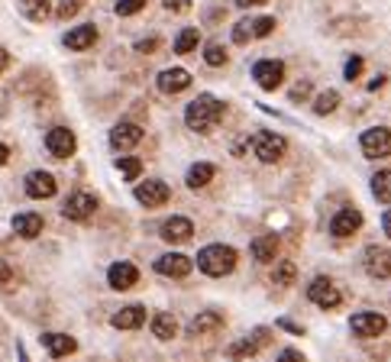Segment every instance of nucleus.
<instances>
[{
	"label": "nucleus",
	"instance_id": "nucleus-5",
	"mask_svg": "<svg viewBox=\"0 0 391 362\" xmlns=\"http://www.w3.org/2000/svg\"><path fill=\"white\" fill-rule=\"evenodd\" d=\"M94 210H98V197L88 195V191H75V195H68V201L62 204V217L65 220H88V217H94Z\"/></svg>",
	"mask_w": 391,
	"mask_h": 362
},
{
	"label": "nucleus",
	"instance_id": "nucleus-36",
	"mask_svg": "<svg viewBox=\"0 0 391 362\" xmlns=\"http://www.w3.org/2000/svg\"><path fill=\"white\" fill-rule=\"evenodd\" d=\"M272 29H275V20H272V16H259V20H252V33H256L259 39L272 36Z\"/></svg>",
	"mask_w": 391,
	"mask_h": 362
},
{
	"label": "nucleus",
	"instance_id": "nucleus-23",
	"mask_svg": "<svg viewBox=\"0 0 391 362\" xmlns=\"http://www.w3.org/2000/svg\"><path fill=\"white\" fill-rule=\"evenodd\" d=\"M42 346L49 349L56 359H62V356H71L78 349L75 336H65V333H42Z\"/></svg>",
	"mask_w": 391,
	"mask_h": 362
},
{
	"label": "nucleus",
	"instance_id": "nucleus-50",
	"mask_svg": "<svg viewBox=\"0 0 391 362\" xmlns=\"http://www.w3.org/2000/svg\"><path fill=\"white\" fill-rule=\"evenodd\" d=\"M385 84V75H378V78H372V84H369V90H378Z\"/></svg>",
	"mask_w": 391,
	"mask_h": 362
},
{
	"label": "nucleus",
	"instance_id": "nucleus-34",
	"mask_svg": "<svg viewBox=\"0 0 391 362\" xmlns=\"http://www.w3.org/2000/svg\"><path fill=\"white\" fill-rule=\"evenodd\" d=\"M204 62H207L210 68H220V65H226V49L220 46V42H210L207 49H204Z\"/></svg>",
	"mask_w": 391,
	"mask_h": 362
},
{
	"label": "nucleus",
	"instance_id": "nucleus-31",
	"mask_svg": "<svg viewBox=\"0 0 391 362\" xmlns=\"http://www.w3.org/2000/svg\"><path fill=\"white\" fill-rule=\"evenodd\" d=\"M197 42H201V33H197L194 26L182 29V33H178V39H175V52H178V56H188V52L197 49Z\"/></svg>",
	"mask_w": 391,
	"mask_h": 362
},
{
	"label": "nucleus",
	"instance_id": "nucleus-15",
	"mask_svg": "<svg viewBox=\"0 0 391 362\" xmlns=\"http://www.w3.org/2000/svg\"><path fill=\"white\" fill-rule=\"evenodd\" d=\"M107 281H110L113 291H130V288L140 281V269L133 262H113L107 269Z\"/></svg>",
	"mask_w": 391,
	"mask_h": 362
},
{
	"label": "nucleus",
	"instance_id": "nucleus-8",
	"mask_svg": "<svg viewBox=\"0 0 391 362\" xmlns=\"http://www.w3.org/2000/svg\"><path fill=\"white\" fill-rule=\"evenodd\" d=\"M308 298L314 301L317 307H323V311H333V307L343 301V294H340V288H336L333 281L320 275V279H314V281L308 285Z\"/></svg>",
	"mask_w": 391,
	"mask_h": 362
},
{
	"label": "nucleus",
	"instance_id": "nucleus-7",
	"mask_svg": "<svg viewBox=\"0 0 391 362\" xmlns=\"http://www.w3.org/2000/svg\"><path fill=\"white\" fill-rule=\"evenodd\" d=\"M350 330L359 336V340H372V336H382L385 330H388V321L375 311H363L350 321Z\"/></svg>",
	"mask_w": 391,
	"mask_h": 362
},
{
	"label": "nucleus",
	"instance_id": "nucleus-18",
	"mask_svg": "<svg viewBox=\"0 0 391 362\" xmlns=\"http://www.w3.org/2000/svg\"><path fill=\"white\" fill-rule=\"evenodd\" d=\"M140 143H142V126H136V123H117L110 130V146L120 149V152L140 146Z\"/></svg>",
	"mask_w": 391,
	"mask_h": 362
},
{
	"label": "nucleus",
	"instance_id": "nucleus-4",
	"mask_svg": "<svg viewBox=\"0 0 391 362\" xmlns=\"http://www.w3.org/2000/svg\"><path fill=\"white\" fill-rule=\"evenodd\" d=\"M359 146H363L365 159H385V155H391V130L388 126H372L359 136Z\"/></svg>",
	"mask_w": 391,
	"mask_h": 362
},
{
	"label": "nucleus",
	"instance_id": "nucleus-27",
	"mask_svg": "<svg viewBox=\"0 0 391 362\" xmlns=\"http://www.w3.org/2000/svg\"><path fill=\"white\" fill-rule=\"evenodd\" d=\"M149 327H152V336H155V340H172V336L178 333V321L172 317V314H165V311L155 314Z\"/></svg>",
	"mask_w": 391,
	"mask_h": 362
},
{
	"label": "nucleus",
	"instance_id": "nucleus-16",
	"mask_svg": "<svg viewBox=\"0 0 391 362\" xmlns=\"http://www.w3.org/2000/svg\"><path fill=\"white\" fill-rule=\"evenodd\" d=\"M363 227V214H359L356 207H343L340 214L330 220V233H333L336 239H346V237H353V233Z\"/></svg>",
	"mask_w": 391,
	"mask_h": 362
},
{
	"label": "nucleus",
	"instance_id": "nucleus-45",
	"mask_svg": "<svg viewBox=\"0 0 391 362\" xmlns=\"http://www.w3.org/2000/svg\"><path fill=\"white\" fill-rule=\"evenodd\" d=\"M278 327L288 330V333H294V336H304V330H301L298 324H291V321H278Z\"/></svg>",
	"mask_w": 391,
	"mask_h": 362
},
{
	"label": "nucleus",
	"instance_id": "nucleus-49",
	"mask_svg": "<svg viewBox=\"0 0 391 362\" xmlns=\"http://www.w3.org/2000/svg\"><path fill=\"white\" fill-rule=\"evenodd\" d=\"M259 4H266V0H236V7H259Z\"/></svg>",
	"mask_w": 391,
	"mask_h": 362
},
{
	"label": "nucleus",
	"instance_id": "nucleus-30",
	"mask_svg": "<svg viewBox=\"0 0 391 362\" xmlns=\"http://www.w3.org/2000/svg\"><path fill=\"white\" fill-rule=\"evenodd\" d=\"M372 195H375L378 204H391V172L388 168L372 175Z\"/></svg>",
	"mask_w": 391,
	"mask_h": 362
},
{
	"label": "nucleus",
	"instance_id": "nucleus-32",
	"mask_svg": "<svg viewBox=\"0 0 391 362\" xmlns=\"http://www.w3.org/2000/svg\"><path fill=\"white\" fill-rule=\"evenodd\" d=\"M336 107H340V94H336V90H323L320 98L314 100V113H320V117H327V113H333Z\"/></svg>",
	"mask_w": 391,
	"mask_h": 362
},
{
	"label": "nucleus",
	"instance_id": "nucleus-19",
	"mask_svg": "<svg viewBox=\"0 0 391 362\" xmlns=\"http://www.w3.org/2000/svg\"><path fill=\"white\" fill-rule=\"evenodd\" d=\"M226 327V317L220 311H204L197 314L194 321H191V336H210V333H220Z\"/></svg>",
	"mask_w": 391,
	"mask_h": 362
},
{
	"label": "nucleus",
	"instance_id": "nucleus-40",
	"mask_svg": "<svg viewBox=\"0 0 391 362\" xmlns=\"http://www.w3.org/2000/svg\"><path fill=\"white\" fill-rule=\"evenodd\" d=\"M10 285H14V265L0 256V288H10Z\"/></svg>",
	"mask_w": 391,
	"mask_h": 362
},
{
	"label": "nucleus",
	"instance_id": "nucleus-10",
	"mask_svg": "<svg viewBox=\"0 0 391 362\" xmlns=\"http://www.w3.org/2000/svg\"><path fill=\"white\" fill-rule=\"evenodd\" d=\"M191 269H194V259L182 256V252H165L155 259V272L165 279H184V275H191Z\"/></svg>",
	"mask_w": 391,
	"mask_h": 362
},
{
	"label": "nucleus",
	"instance_id": "nucleus-39",
	"mask_svg": "<svg viewBox=\"0 0 391 362\" xmlns=\"http://www.w3.org/2000/svg\"><path fill=\"white\" fill-rule=\"evenodd\" d=\"M343 75H346V81H356V78L363 75V58L353 56L350 62H346V68H343Z\"/></svg>",
	"mask_w": 391,
	"mask_h": 362
},
{
	"label": "nucleus",
	"instance_id": "nucleus-13",
	"mask_svg": "<svg viewBox=\"0 0 391 362\" xmlns=\"http://www.w3.org/2000/svg\"><path fill=\"white\" fill-rule=\"evenodd\" d=\"M23 188H26L29 197L42 201V197H56L58 181H56V175H49V172H29L26 181H23Z\"/></svg>",
	"mask_w": 391,
	"mask_h": 362
},
{
	"label": "nucleus",
	"instance_id": "nucleus-1",
	"mask_svg": "<svg viewBox=\"0 0 391 362\" xmlns=\"http://www.w3.org/2000/svg\"><path fill=\"white\" fill-rule=\"evenodd\" d=\"M220 120H224V104L214 94H197L184 110V123L194 133H214L220 126Z\"/></svg>",
	"mask_w": 391,
	"mask_h": 362
},
{
	"label": "nucleus",
	"instance_id": "nucleus-21",
	"mask_svg": "<svg viewBox=\"0 0 391 362\" xmlns=\"http://www.w3.org/2000/svg\"><path fill=\"white\" fill-rule=\"evenodd\" d=\"M191 88V75L184 68H165L159 75V90L162 94H182Z\"/></svg>",
	"mask_w": 391,
	"mask_h": 362
},
{
	"label": "nucleus",
	"instance_id": "nucleus-37",
	"mask_svg": "<svg viewBox=\"0 0 391 362\" xmlns=\"http://www.w3.org/2000/svg\"><path fill=\"white\" fill-rule=\"evenodd\" d=\"M78 10H81V0H58L56 16H58V20H68V16H75Z\"/></svg>",
	"mask_w": 391,
	"mask_h": 362
},
{
	"label": "nucleus",
	"instance_id": "nucleus-20",
	"mask_svg": "<svg viewBox=\"0 0 391 362\" xmlns=\"http://www.w3.org/2000/svg\"><path fill=\"white\" fill-rule=\"evenodd\" d=\"M94 42H98V26L94 23H84V26H75L65 33V46L75 52H84V49H91Z\"/></svg>",
	"mask_w": 391,
	"mask_h": 362
},
{
	"label": "nucleus",
	"instance_id": "nucleus-35",
	"mask_svg": "<svg viewBox=\"0 0 391 362\" xmlns=\"http://www.w3.org/2000/svg\"><path fill=\"white\" fill-rule=\"evenodd\" d=\"M146 7V0H117V16H133V14H140V10Z\"/></svg>",
	"mask_w": 391,
	"mask_h": 362
},
{
	"label": "nucleus",
	"instance_id": "nucleus-9",
	"mask_svg": "<svg viewBox=\"0 0 391 362\" xmlns=\"http://www.w3.org/2000/svg\"><path fill=\"white\" fill-rule=\"evenodd\" d=\"M133 195H136V201H140L142 207H162V204L172 197V188L159 178H149V181H142V185H136Z\"/></svg>",
	"mask_w": 391,
	"mask_h": 362
},
{
	"label": "nucleus",
	"instance_id": "nucleus-33",
	"mask_svg": "<svg viewBox=\"0 0 391 362\" xmlns=\"http://www.w3.org/2000/svg\"><path fill=\"white\" fill-rule=\"evenodd\" d=\"M117 168H120V175H123L126 181H136V178H140V172H142V162L133 159V155H120Z\"/></svg>",
	"mask_w": 391,
	"mask_h": 362
},
{
	"label": "nucleus",
	"instance_id": "nucleus-2",
	"mask_svg": "<svg viewBox=\"0 0 391 362\" xmlns=\"http://www.w3.org/2000/svg\"><path fill=\"white\" fill-rule=\"evenodd\" d=\"M197 269L210 279H224L236 269V249L233 246H224V243H214V246H204L197 252Z\"/></svg>",
	"mask_w": 391,
	"mask_h": 362
},
{
	"label": "nucleus",
	"instance_id": "nucleus-6",
	"mask_svg": "<svg viewBox=\"0 0 391 362\" xmlns=\"http://www.w3.org/2000/svg\"><path fill=\"white\" fill-rule=\"evenodd\" d=\"M252 78L262 90H275L281 81H285V65L278 58H262V62L252 65Z\"/></svg>",
	"mask_w": 391,
	"mask_h": 362
},
{
	"label": "nucleus",
	"instance_id": "nucleus-25",
	"mask_svg": "<svg viewBox=\"0 0 391 362\" xmlns=\"http://www.w3.org/2000/svg\"><path fill=\"white\" fill-rule=\"evenodd\" d=\"M14 233H20L23 239H36L42 233V217L39 214H16L14 217Z\"/></svg>",
	"mask_w": 391,
	"mask_h": 362
},
{
	"label": "nucleus",
	"instance_id": "nucleus-12",
	"mask_svg": "<svg viewBox=\"0 0 391 362\" xmlns=\"http://www.w3.org/2000/svg\"><path fill=\"white\" fill-rule=\"evenodd\" d=\"M46 149H49L56 159H68V155H75V149H78L75 133L65 130V126H56V130H49V133H46Z\"/></svg>",
	"mask_w": 391,
	"mask_h": 362
},
{
	"label": "nucleus",
	"instance_id": "nucleus-29",
	"mask_svg": "<svg viewBox=\"0 0 391 362\" xmlns=\"http://www.w3.org/2000/svg\"><path fill=\"white\" fill-rule=\"evenodd\" d=\"M49 7H52V0H20V14L33 23L46 20V16H49Z\"/></svg>",
	"mask_w": 391,
	"mask_h": 362
},
{
	"label": "nucleus",
	"instance_id": "nucleus-3",
	"mask_svg": "<svg viewBox=\"0 0 391 362\" xmlns=\"http://www.w3.org/2000/svg\"><path fill=\"white\" fill-rule=\"evenodd\" d=\"M252 149H256V159L266 162V165H275V162H281V155L288 152V143L285 136H278V133H256V140H252Z\"/></svg>",
	"mask_w": 391,
	"mask_h": 362
},
{
	"label": "nucleus",
	"instance_id": "nucleus-14",
	"mask_svg": "<svg viewBox=\"0 0 391 362\" xmlns=\"http://www.w3.org/2000/svg\"><path fill=\"white\" fill-rule=\"evenodd\" d=\"M363 265L372 279H391V249H385V246H369Z\"/></svg>",
	"mask_w": 391,
	"mask_h": 362
},
{
	"label": "nucleus",
	"instance_id": "nucleus-24",
	"mask_svg": "<svg viewBox=\"0 0 391 362\" xmlns=\"http://www.w3.org/2000/svg\"><path fill=\"white\" fill-rule=\"evenodd\" d=\"M275 256H278V237H256L252 239V259L262 265L275 262Z\"/></svg>",
	"mask_w": 391,
	"mask_h": 362
},
{
	"label": "nucleus",
	"instance_id": "nucleus-38",
	"mask_svg": "<svg viewBox=\"0 0 391 362\" xmlns=\"http://www.w3.org/2000/svg\"><path fill=\"white\" fill-rule=\"evenodd\" d=\"M249 36H256V33H252V23L249 20H243V23H236V26H233V42H239V46H243V42H249Z\"/></svg>",
	"mask_w": 391,
	"mask_h": 362
},
{
	"label": "nucleus",
	"instance_id": "nucleus-44",
	"mask_svg": "<svg viewBox=\"0 0 391 362\" xmlns=\"http://www.w3.org/2000/svg\"><path fill=\"white\" fill-rule=\"evenodd\" d=\"M162 4H165V10H175V14H182V10L191 7L188 0H162Z\"/></svg>",
	"mask_w": 391,
	"mask_h": 362
},
{
	"label": "nucleus",
	"instance_id": "nucleus-26",
	"mask_svg": "<svg viewBox=\"0 0 391 362\" xmlns=\"http://www.w3.org/2000/svg\"><path fill=\"white\" fill-rule=\"evenodd\" d=\"M214 175H217V168L210 165V162H194V165L188 168V188L191 191H197V188H207L210 181H214Z\"/></svg>",
	"mask_w": 391,
	"mask_h": 362
},
{
	"label": "nucleus",
	"instance_id": "nucleus-46",
	"mask_svg": "<svg viewBox=\"0 0 391 362\" xmlns=\"http://www.w3.org/2000/svg\"><path fill=\"white\" fill-rule=\"evenodd\" d=\"M382 227H385V233H388V239H391V207L385 210V217H382Z\"/></svg>",
	"mask_w": 391,
	"mask_h": 362
},
{
	"label": "nucleus",
	"instance_id": "nucleus-41",
	"mask_svg": "<svg viewBox=\"0 0 391 362\" xmlns=\"http://www.w3.org/2000/svg\"><path fill=\"white\" fill-rule=\"evenodd\" d=\"M155 49H159V39H155V36H149V39H140V42H136V52H142V56H152Z\"/></svg>",
	"mask_w": 391,
	"mask_h": 362
},
{
	"label": "nucleus",
	"instance_id": "nucleus-28",
	"mask_svg": "<svg viewBox=\"0 0 391 362\" xmlns=\"http://www.w3.org/2000/svg\"><path fill=\"white\" fill-rule=\"evenodd\" d=\"M294 281H298V265H294L291 259H281V262L272 269V285H278V288H291Z\"/></svg>",
	"mask_w": 391,
	"mask_h": 362
},
{
	"label": "nucleus",
	"instance_id": "nucleus-11",
	"mask_svg": "<svg viewBox=\"0 0 391 362\" xmlns=\"http://www.w3.org/2000/svg\"><path fill=\"white\" fill-rule=\"evenodd\" d=\"M269 343H272V330H269V327H256L243 343H233L230 356H233V359H249V356H256L259 349H266Z\"/></svg>",
	"mask_w": 391,
	"mask_h": 362
},
{
	"label": "nucleus",
	"instance_id": "nucleus-48",
	"mask_svg": "<svg viewBox=\"0 0 391 362\" xmlns=\"http://www.w3.org/2000/svg\"><path fill=\"white\" fill-rule=\"evenodd\" d=\"M10 65V52L7 49H0V75H4V68Z\"/></svg>",
	"mask_w": 391,
	"mask_h": 362
},
{
	"label": "nucleus",
	"instance_id": "nucleus-43",
	"mask_svg": "<svg viewBox=\"0 0 391 362\" xmlns=\"http://www.w3.org/2000/svg\"><path fill=\"white\" fill-rule=\"evenodd\" d=\"M278 362H304V356H301L298 349H281Z\"/></svg>",
	"mask_w": 391,
	"mask_h": 362
},
{
	"label": "nucleus",
	"instance_id": "nucleus-17",
	"mask_svg": "<svg viewBox=\"0 0 391 362\" xmlns=\"http://www.w3.org/2000/svg\"><path fill=\"white\" fill-rule=\"evenodd\" d=\"M159 237L165 239V243H188V239L194 237V223H191L188 217H168V220L162 223Z\"/></svg>",
	"mask_w": 391,
	"mask_h": 362
},
{
	"label": "nucleus",
	"instance_id": "nucleus-42",
	"mask_svg": "<svg viewBox=\"0 0 391 362\" xmlns=\"http://www.w3.org/2000/svg\"><path fill=\"white\" fill-rule=\"evenodd\" d=\"M308 94H311V84L308 81H301L298 88H291V100L298 104V100H308Z\"/></svg>",
	"mask_w": 391,
	"mask_h": 362
},
{
	"label": "nucleus",
	"instance_id": "nucleus-47",
	"mask_svg": "<svg viewBox=\"0 0 391 362\" xmlns=\"http://www.w3.org/2000/svg\"><path fill=\"white\" fill-rule=\"evenodd\" d=\"M7 162H10V149H7V146H4V143H0V168L7 165Z\"/></svg>",
	"mask_w": 391,
	"mask_h": 362
},
{
	"label": "nucleus",
	"instance_id": "nucleus-22",
	"mask_svg": "<svg viewBox=\"0 0 391 362\" xmlns=\"http://www.w3.org/2000/svg\"><path fill=\"white\" fill-rule=\"evenodd\" d=\"M110 324L117 330H136V327H142V324H146V307H142V304L123 307V311H117L110 317Z\"/></svg>",
	"mask_w": 391,
	"mask_h": 362
}]
</instances>
